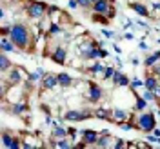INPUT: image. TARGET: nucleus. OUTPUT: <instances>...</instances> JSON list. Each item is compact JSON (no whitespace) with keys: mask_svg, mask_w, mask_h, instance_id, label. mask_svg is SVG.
<instances>
[{"mask_svg":"<svg viewBox=\"0 0 160 149\" xmlns=\"http://www.w3.org/2000/svg\"><path fill=\"white\" fill-rule=\"evenodd\" d=\"M9 38L15 42V46H17V47L26 49V47H28V42H29V33H28V29H26L24 26L17 24V26H13V27H11Z\"/></svg>","mask_w":160,"mask_h":149,"instance_id":"obj_1","label":"nucleus"},{"mask_svg":"<svg viewBox=\"0 0 160 149\" xmlns=\"http://www.w3.org/2000/svg\"><path fill=\"white\" fill-rule=\"evenodd\" d=\"M46 11H48V6L44 2H31L28 6V15L31 18H42L46 15Z\"/></svg>","mask_w":160,"mask_h":149,"instance_id":"obj_2","label":"nucleus"},{"mask_svg":"<svg viewBox=\"0 0 160 149\" xmlns=\"http://www.w3.org/2000/svg\"><path fill=\"white\" fill-rule=\"evenodd\" d=\"M138 127L142 131H146V133H149V131L155 129V117L151 115V113H144V115H140L138 118Z\"/></svg>","mask_w":160,"mask_h":149,"instance_id":"obj_3","label":"nucleus"},{"mask_svg":"<svg viewBox=\"0 0 160 149\" xmlns=\"http://www.w3.org/2000/svg\"><path fill=\"white\" fill-rule=\"evenodd\" d=\"M86 118H89L88 111H68V115H66V120H69V122H82Z\"/></svg>","mask_w":160,"mask_h":149,"instance_id":"obj_4","label":"nucleus"},{"mask_svg":"<svg viewBox=\"0 0 160 149\" xmlns=\"http://www.w3.org/2000/svg\"><path fill=\"white\" fill-rule=\"evenodd\" d=\"M57 84H58V77H55V75H44L42 77V86L46 89H53Z\"/></svg>","mask_w":160,"mask_h":149,"instance_id":"obj_5","label":"nucleus"},{"mask_svg":"<svg viewBox=\"0 0 160 149\" xmlns=\"http://www.w3.org/2000/svg\"><path fill=\"white\" fill-rule=\"evenodd\" d=\"M93 9H95V13L106 15L111 7H109V2H108V0H98V2H95V4H93Z\"/></svg>","mask_w":160,"mask_h":149,"instance_id":"obj_6","label":"nucleus"},{"mask_svg":"<svg viewBox=\"0 0 160 149\" xmlns=\"http://www.w3.org/2000/svg\"><path fill=\"white\" fill-rule=\"evenodd\" d=\"M0 47H2V51H4V53H13L17 46H15V42H13L11 38L2 37V40H0Z\"/></svg>","mask_w":160,"mask_h":149,"instance_id":"obj_7","label":"nucleus"},{"mask_svg":"<svg viewBox=\"0 0 160 149\" xmlns=\"http://www.w3.org/2000/svg\"><path fill=\"white\" fill-rule=\"evenodd\" d=\"M2 144H4V147H8V149H17L18 147V142L13 138L11 135H8V133L2 135Z\"/></svg>","mask_w":160,"mask_h":149,"instance_id":"obj_8","label":"nucleus"},{"mask_svg":"<svg viewBox=\"0 0 160 149\" xmlns=\"http://www.w3.org/2000/svg\"><path fill=\"white\" fill-rule=\"evenodd\" d=\"M89 98H91V102H98V100L102 98V89H100V86H97V84H91L89 86Z\"/></svg>","mask_w":160,"mask_h":149,"instance_id":"obj_9","label":"nucleus"},{"mask_svg":"<svg viewBox=\"0 0 160 149\" xmlns=\"http://www.w3.org/2000/svg\"><path fill=\"white\" fill-rule=\"evenodd\" d=\"M82 137H84V142L86 144H97V140H98V135L91 129H84L82 131Z\"/></svg>","mask_w":160,"mask_h":149,"instance_id":"obj_10","label":"nucleus"},{"mask_svg":"<svg viewBox=\"0 0 160 149\" xmlns=\"http://www.w3.org/2000/svg\"><path fill=\"white\" fill-rule=\"evenodd\" d=\"M113 84H115V86H128L129 80H128L126 75H122L120 71H115V75H113Z\"/></svg>","mask_w":160,"mask_h":149,"instance_id":"obj_11","label":"nucleus"},{"mask_svg":"<svg viewBox=\"0 0 160 149\" xmlns=\"http://www.w3.org/2000/svg\"><path fill=\"white\" fill-rule=\"evenodd\" d=\"M53 62H57V64H64L66 62V49H62V47H58V49L53 53Z\"/></svg>","mask_w":160,"mask_h":149,"instance_id":"obj_12","label":"nucleus"},{"mask_svg":"<svg viewBox=\"0 0 160 149\" xmlns=\"http://www.w3.org/2000/svg\"><path fill=\"white\" fill-rule=\"evenodd\" d=\"M57 77H58V86H62V87H69L71 82H73L68 73H60V75H57Z\"/></svg>","mask_w":160,"mask_h":149,"instance_id":"obj_13","label":"nucleus"},{"mask_svg":"<svg viewBox=\"0 0 160 149\" xmlns=\"http://www.w3.org/2000/svg\"><path fill=\"white\" fill-rule=\"evenodd\" d=\"M129 7L133 11H137L138 15H142V17H148L149 13H148V9H146V6H142V4H137V2H131L129 4Z\"/></svg>","mask_w":160,"mask_h":149,"instance_id":"obj_14","label":"nucleus"},{"mask_svg":"<svg viewBox=\"0 0 160 149\" xmlns=\"http://www.w3.org/2000/svg\"><path fill=\"white\" fill-rule=\"evenodd\" d=\"M113 115H115V120H118V122H124V120L129 118V115H128L124 109H115L113 111Z\"/></svg>","mask_w":160,"mask_h":149,"instance_id":"obj_15","label":"nucleus"},{"mask_svg":"<svg viewBox=\"0 0 160 149\" xmlns=\"http://www.w3.org/2000/svg\"><path fill=\"white\" fill-rule=\"evenodd\" d=\"M157 86H158V82H157L155 77H149V78H146V82H144V87H146V89H149V91H153Z\"/></svg>","mask_w":160,"mask_h":149,"instance_id":"obj_16","label":"nucleus"},{"mask_svg":"<svg viewBox=\"0 0 160 149\" xmlns=\"http://www.w3.org/2000/svg\"><path fill=\"white\" fill-rule=\"evenodd\" d=\"M53 135H55V138H66V135H68V131H64V127H60L55 124V131H53Z\"/></svg>","mask_w":160,"mask_h":149,"instance_id":"obj_17","label":"nucleus"},{"mask_svg":"<svg viewBox=\"0 0 160 149\" xmlns=\"http://www.w3.org/2000/svg\"><path fill=\"white\" fill-rule=\"evenodd\" d=\"M9 66H11L9 58H8L6 55H2V57H0V71H8L9 69Z\"/></svg>","mask_w":160,"mask_h":149,"instance_id":"obj_18","label":"nucleus"},{"mask_svg":"<svg viewBox=\"0 0 160 149\" xmlns=\"http://www.w3.org/2000/svg\"><path fill=\"white\" fill-rule=\"evenodd\" d=\"M109 142H111V137H108V135H104L102 138H98V140H97V146H98V147H108V146H109Z\"/></svg>","mask_w":160,"mask_h":149,"instance_id":"obj_19","label":"nucleus"},{"mask_svg":"<svg viewBox=\"0 0 160 149\" xmlns=\"http://www.w3.org/2000/svg\"><path fill=\"white\" fill-rule=\"evenodd\" d=\"M9 82L11 84H18L20 82V73L17 69H11V73H9Z\"/></svg>","mask_w":160,"mask_h":149,"instance_id":"obj_20","label":"nucleus"},{"mask_svg":"<svg viewBox=\"0 0 160 149\" xmlns=\"http://www.w3.org/2000/svg\"><path fill=\"white\" fill-rule=\"evenodd\" d=\"M157 60H160V53H155V55H151V57H149L148 60H146L144 64H146V66H153V64H155Z\"/></svg>","mask_w":160,"mask_h":149,"instance_id":"obj_21","label":"nucleus"},{"mask_svg":"<svg viewBox=\"0 0 160 149\" xmlns=\"http://www.w3.org/2000/svg\"><path fill=\"white\" fill-rule=\"evenodd\" d=\"M26 109H28V107H26L24 104H18V106H13V113H15V115H20V113H24Z\"/></svg>","mask_w":160,"mask_h":149,"instance_id":"obj_22","label":"nucleus"},{"mask_svg":"<svg viewBox=\"0 0 160 149\" xmlns=\"http://www.w3.org/2000/svg\"><path fill=\"white\" fill-rule=\"evenodd\" d=\"M57 146H58V147H62V149H69L71 146H73V144H69L68 140H64V138H60V140H58V144H57Z\"/></svg>","mask_w":160,"mask_h":149,"instance_id":"obj_23","label":"nucleus"},{"mask_svg":"<svg viewBox=\"0 0 160 149\" xmlns=\"http://www.w3.org/2000/svg\"><path fill=\"white\" fill-rule=\"evenodd\" d=\"M102 71H106V67L100 66V64H95V66L91 67V73H95V75H97V73H102Z\"/></svg>","mask_w":160,"mask_h":149,"instance_id":"obj_24","label":"nucleus"},{"mask_svg":"<svg viewBox=\"0 0 160 149\" xmlns=\"http://www.w3.org/2000/svg\"><path fill=\"white\" fill-rule=\"evenodd\" d=\"M113 75H115V69H113V67H106V71H104V78H113Z\"/></svg>","mask_w":160,"mask_h":149,"instance_id":"obj_25","label":"nucleus"},{"mask_svg":"<svg viewBox=\"0 0 160 149\" xmlns=\"http://www.w3.org/2000/svg\"><path fill=\"white\" fill-rule=\"evenodd\" d=\"M148 106V100L146 98H138V102H137V109H144Z\"/></svg>","mask_w":160,"mask_h":149,"instance_id":"obj_26","label":"nucleus"},{"mask_svg":"<svg viewBox=\"0 0 160 149\" xmlns=\"http://www.w3.org/2000/svg\"><path fill=\"white\" fill-rule=\"evenodd\" d=\"M95 115H97V118H108V113H106L104 109H97Z\"/></svg>","mask_w":160,"mask_h":149,"instance_id":"obj_27","label":"nucleus"},{"mask_svg":"<svg viewBox=\"0 0 160 149\" xmlns=\"http://www.w3.org/2000/svg\"><path fill=\"white\" fill-rule=\"evenodd\" d=\"M77 2H78V6H82V7H89L91 4H93L91 0H77Z\"/></svg>","mask_w":160,"mask_h":149,"instance_id":"obj_28","label":"nucleus"},{"mask_svg":"<svg viewBox=\"0 0 160 149\" xmlns=\"http://www.w3.org/2000/svg\"><path fill=\"white\" fill-rule=\"evenodd\" d=\"M142 86H144V84H142L140 80H135V82L131 84V87H133V89H138V87H142Z\"/></svg>","mask_w":160,"mask_h":149,"instance_id":"obj_29","label":"nucleus"},{"mask_svg":"<svg viewBox=\"0 0 160 149\" xmlns=\"http://www.w3.org/2000/svg\"><path fill=\"white\" fill-rule=\"evenodd\" d=\"M124 144H126V142H124V140L117 138V144H115V147H117V149H120V147H126V146H124Z\"/></svg>","mask_w":160,"mask_h":149,"instance_id":"obj_30","label":"nucleus"},{"mask_svg":"<svg viewBox=\"0 0 160 149\" xmlns=\"http://www.w3.org/2000/svg\"><path fill=\"white\" fill-rule=\"evenodd\" d=\"M120 126H122V129H126V131L133 129V126H131V124H122V122H120Z\"/></svg>","mask_w":160,"mask_h":149,"instance_id":"obj_31","label":"nucleus"},{"mask_svg":"<svg viewBox=\"0 0 160 149\" xmlns=\"http://www.w3.org/2000/svg\"><path fill=\"white\" fill-rule=\"evenodd\" d=\"M144 98H146V100H153V93H151V91L148 89V93L144 95Z\"/></svg>","mask_w":160,"mask_h":149,"instance_id":"obj_32","label":"nucleus"},{"mask_svg":"<svg viewBox=\"0 0 160 149\" xmlns=\"http://www.w3.org/2000/svg\"><path fill=\"white\" fill-rule=\"evenodd\" d=\"M51 33H60V27L58 26H51Z\"/></svg>","mask_w":160,"mask_h":149,"instance_id":"obj_33","label":"nucleus"},{"mask_svg":"<svg viewBox=\"0 0 160 149\" xmlns=\"http://www.w3.org/2000/svg\"><path fill=\"white\" fill-rule=\"evenodd\" d=\"M68 135H71V137H75V135H77V129H73V127H71V129H68Z\"/></svg>","mask_w":160,"mask_h":149,"instance_id":"obj_34","label":"nucleus"},{"mask_svg":"<svg viewBox=\"0 0 160 149\" xmlns=\"http://www.w3.org/2000/svg\"><path fill=\"white\" fill-rule=\"evenodd\" d=\"M153 93H155V95H157V97H160V86H157V87H155V89H153Z\"/></svg>","mask_w":160,"mask_h":149,"instance_id":"obj_35","label":"nucleus"},{"mask_svg":"<svg viewBox=\"0 0 160 149\" xmlns=\"http://www.w3.org/2000/svg\"><path fill=\"white\" fill-rule=\"evenodd\" d=\"M106 15H108V18H113V15H115V11H113V9H109L108 13H106Z\"/></svg>","mask_w":160,"mask_h":149,"instance_id":"obj_36","label":"nucleus"},{"mask_svg":"<svg viewBox=\"0 0 160 149\" xmlns=\"http://www.w3.org/2000/svg\"><path fill=\"white\" fill-rule=\"evenodd\" d=\"M100 55H102V58H104V57H108V51H106V49H100Z\"/></svg>","mask_w":160,"mask_h":149,"instance_id":"obj_37","label":"nucleus"},{"mask_svg":"<svg viewBox=\"0 0 160 149\" xmlns=\"http://www.w3.org/2000/svg\"><path fill=\"white\" fill-rule=\"evenodd\" d=\"M155 137H158L160 138V129H155Z\"/></svg>","mask_w":160,"mask_h":149,"instance_id":"obj_38","label":"nucleus"},{"mask_svg":"<svg viewBox=\"0 0 160 149\" xmlns=\"http://www.w3.org/2000/svg\"><path fill=\"white\" fill-rule=\"evenodd\" d=\"M91 2H93V4H95V2H98V0H91Z\"/></svg>","mask_w":160,"mask_h":149,"instance_id":"obj_39","label":"nucleus"}]
</instances>
